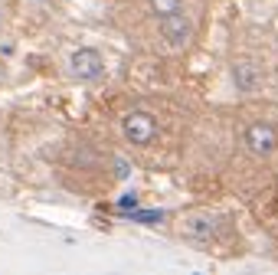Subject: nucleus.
<instances>
[{"label": "nucleus", "mask_w": 278, "mask_h": 275, "mask_svg": "<svg viewBox=\"0 0 278 275\" xmlns=\"http://www.w3.org/2000/svg\"><path fill=\"white\" fill-rule=\"evenodd\" d=\"M102 72H105V56L92 46H79L69 56V76L79 79V82H95Z\"/></svg>", "instance_id": "f257e3e1"}, {"label": "nucleus", "mask_w": 278, "mask_h": 275, "mask_svg": "<svg viewBox=\"0 0 278 275\" xmlns=\"http://www.w3.org/2000/svg\"><path fill=\"white\" fill-rule=\"evenodd\" d=\"M157 23H161V36L171 46H187V43H190L193 23H190V17H187L180 7L171 10V13H164V17H157Z\"/></svg>", "instance_id": "7ed1b4c3"}, {"label": "nucleus", "mask_w": 278, "mask_h": 275, "mask_svg": "<svg viewBox=\"0 0 278 275\" xmlns=\"http://www.w3.org/2000/svg\"><path fill=\"white\" fill-rule=\"evenodd\" d=\"M134 203H138V200H134V193H128V197L121 200V210H128V207H134Z\"/></svg>", "instance_id": "6e6552de"}, {"label": "nucleus", "mask_w": 278, "mask_h": 275, "mask_svg": "<svg viewBox=\"0 0 278 275\" xmlns=\"http://www.w3.org/2000/svg\"><path fill=\"white\" fill-rule=\"evenodd\" d=\"M187 233H190V236H210V233H213V223L206 226V220H190Z\"/></svg>", "instance_id": "0eeeda50"}, {"label": "nucleus", "mask_w": 278, "mask_h": 275, "mask_svg": "<svg viewBox=\"0 0 278 275\" xmlns=\"http://www.w3.org/2000/svg\"><path fill=\"white\" fill-rule=\"evenodd\" d=\"M180 7V0H150V10L157 13V17H164V13H171Z\"/></svg>", "instance_id": "423d86ee"}, {"label": "nucleus", "mask_w": 278, "mask_h": 275, "mask_svg": "<svg viewBox=\"0 0 278 275\" xmlns=\"http://www.w3.org/2000/svg\"><path fill=\"white\" fill-rule=\"evenodd\" d=\"M233 82L239 92H252L258 85V66L249 59H235L233 63Z\"/></svg>", "instance_id": "39448f33"}, {"label": "nucleus", "mask_w": 278, "mask_h": 275, "mask_svg": "<svg viewBox=\"0 0 278 275\" xmlns=\"http://www.w3.org/2000/svg\"><path fill=\"white\" fill-rule=\"evenodd\" d=\"M121 131H125V138H128L131 144L144 148V144H150L154 138H157V121H154V115H148V111L138 108V111H128V115H125Z\"/></svg>", "instance_id": "f03ea898"}, {"label": "nucleus", "mask_w": 278, "mask_h": 275, "mask_svg": "<svg viewBox=\"0 0 278 275\" xmlns=\"http://www.w3.org/2000/svg\"><path fill=\"white\" fill-rule=\"evenodd\" d=\"M242 141H246V148H249L256 157H268L272 151H275V144H278V134H275V128H272V125L256 121V125H249V128H246Z\"/></svg>", "instance_id": "20e7f679"}]
</instances>
